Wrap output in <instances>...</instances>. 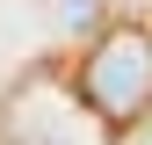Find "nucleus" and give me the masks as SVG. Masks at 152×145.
I'll use <instances>...</instances> for the list:
<instances>
[{
	"instance_id": "obj_1",
	"label": "nucleus",
	"mask_w": 152,
	"mask_h": 145,
	"mask_svg": "<svg viewBox=\"0 0 152 145\" xmlns=\"http://www.w3.org/2000/svg\"><path fill=\"white\" fill-rule=\"evenodd\" d=\"M80 94L102 109L109 123H138L145 109H152V29L116 22L102 44L87 51V65H80Z\"/></svg>"
},
{
	"instance_id": "obj_2",
	"label": "nucleus",
	"mask_w": 152,
	"mask_h": 145,
	"mask_svg": "<svg viewBox=\"0 0 152 145\" xmlns=\"http://www.w3.org/2000/svg\"><path fill=\"white\" fill-rule=\"evenodd\" d=\"M145 145H152V138H145Z\"/></svg>"
}]
</instances>
